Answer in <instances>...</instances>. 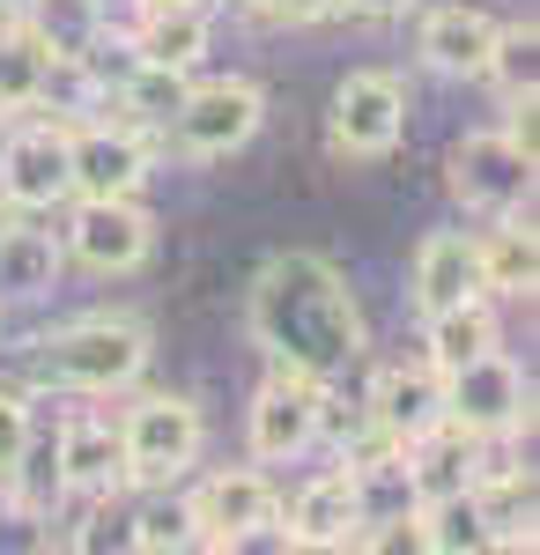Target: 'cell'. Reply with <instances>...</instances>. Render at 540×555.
I'll return each mask as SVG.
<instances>
[{"instance_id":"35","label":"cell","mask_w":540,"mask_h":555,"mask_svg":"<svg viewBox=\"0 0 540 555\" xmlns=\"http://www.w3.org/2000/svg\"><path fill=\"white\" fill-rule=\"evenodd\" d=\"M164 8H193V0H133V15H164Z\"/></svg>"},{"instance_id":"32","label":"cell","mask_w":540,"mask_h":555,"mask_svg":"<svg viewBox=\"0 0 540 555\" xmlns=\"http://www.w3.org/2000/svg\"><path fill=\"white\" fill-rule=\"evenodd\" d=\"M340 15V0H267V23H326Z\"/></svg>"},{"instance_id":"29","label":"cell","mask_w":540,"mask_h":555,"mask_svg":"<svg viewBox=\"0 0 540 555\" xmlns=\"http://www.w3.org/2000/svg\"><path fill=\"white\" fill-rule=\"evenodd\" d=\"M38 437V423H30V400L23 392H0V474L23 460V444Z\"/></svg>"},{"instance_id":"31","label":"cell","mask_w":540,"mask_h":555,"mask_svg":"<svg viewBox=\"0 0 540 555\" xmlns=\"http://www.w3.org/2000/svg\"><path fill=\"white\" fill-rule=\"evenodd\" d=\"M75 548H89V555H97V548H133V526H126V512H119V518L97 512L82 533H75Z\"/></svg>"},{"instance_id":"15","label":"cell","mask_w":540,"mask_h":555,"mask_svg":"<svg viewBox=\"0 0 540 555\" xmlns=\"http://www.w3.org/2000/svg\"><path fill=\"white\" fill-rule=\"evenodd\" d=\"M489 44H497V15H489V8H474V0L422 8V30H415L422 67H437V75H452V82H481Z\"/></svg>"},{"instance_id":"25","label":"cell","mask_w":540,"mask_h":555,"mask_svg":"<svg viewBox=\"0 0 540 555\" xmlns=\"http://www.w3.org/2000/svg\"><path fill=\"white\" fill-rule=\"evenodd\" d=\"M185 89H193V67H156V60H133L119 82V127L133 133H164L170 112L185 104Z\"/></svg>"},{"instance_id":"9","label":"cell","mask_w":540,"mask_h":555,"mask_svg":"<svg viewBox=\"0 0 540 555\" xmlns=\"http://www.w3.org/2000/svg\"><path fill=\"white\" fill-rule=\"evenodd\" d=\"M259 127H267V89L245 82V75H215V82L185 89V104L170 112L164 133H178V149H185L193 164H222V156L252 149Z\"/></svg>"},{"instance_id":"7","label":"cell","mask_w":540,"mask_h":555,"mask_svg":"<svg viewBox=\"0 0 540 555\" xmlns=\"http://www.w3.org/2000/svg\"><path fill=\"white\" fill-rule=\"evenodd\" d=\"M533 178H540V164L503 127L459 133L452 156H445V193H452L466 215H518L533 201Z\"/></svg>"},{"instance_id":"5","label":"cell","mask_w":540,"mask_h":555,"mask_svg":"<svg viewBox=\"0 0 540 555\" xmlns=\"http://www.w3.org/2000/svg\"><path fill=\"white\" fill-rule=\"evenodd\" d=\"M326 408H333L326 378L274 363V371H267V385L252 392V408H245L252 460H259V467H290V460H304V452L326 437Z\"/></svg>"},{"instance_id":"27","label":"cell","mask_w":540,"mask_h":555,"mask_svg":"<svg viewBox=\"0 0 540 555\" xmlns=\"http://www.w3.org/2000/svg\"><path fill=\"white\" fill-rule=\"evenodd\" d=\"M126 526H133V548L141 555L193 548V512H185V496H164V489H149V496L126 512Z\"/></svg>"},{"instance_id":"1","label":"cell","mask_w":540,"mask_h":555,"mask_svg":"<svg viewBox=\"0 0 540 555\" xmlns=\"http://www.w3.org/2000/svg\"><path fill=\"white\" fill-rule=\"evenodd\" d=\"M245 334L259 341L267 363L311 371V378H326V385L371 348L363 304H356L348 274L326 253H274L267 259L245 289Z\"/></svg>"},{"instance_id":"26","label":"cell","mask_w":540,"mask_h":555,"mask_svg":"<svg viewBox=\"0 0 540 555\" xmlns=\"http://www.w3.org/2000/svg\"><path fill=\"white\" fill-rule=\"evenodd\" d=\"M44 67H52V52L23 23H0V112H38Z\"/></svg>"},{"instance_id":"4","label":"cell","mask_w":540,"mask_h":555,"mask_svg":"<svg viewBox=\"0 0 540 555\" xmlns=\"http://www.w3.org/2000/svg\"><path fill=\"white\" fill-rule=\"evenodd\" d=\"M445 423H459L481 444H518L533 429V385L503 348H481L474 363L445 371Z\"/></svg>"},{"instance_id":"36","label":"cell","mask_w":540,"mask_h":555,"mask_svg":"<svg viewBox=\"0 0 540 555\" xmlns=\"http://www.w3.org/2000/svg\"><path fill=\"white\" fill-rule=\"evenodd\" d=\"M15 119H23V112H0V149H8V133H15Z\"/></svg>"},{"instance_id":"16","label":"cell","mask_w":540,"mask_h":555,"mask_svg":"<svg viewBox=\"0 0 540 555\" xmlns=\"http://www.w3.org/2000/svg\"><path fill=\"white\" fill-rule=\"evenodd\" d=\"M400 467H408V489H415V504H437V496H459V489H474V467H481V437H466L459 423H437L415 429L408 444H400Z\"/></svg>"},{"instance_id":"34","label":"cell","mask_w":540,"mask_h":555,"mask_svg":"<svg viewBox=\"0 0 540 555\" xmlns=\"http://www.w3.org/2000/svg\"><path fill=\"white\" fill-rule=\"evenodd\" d=\"M30 8H38V0H0V23H23Z\"/></svg>"},{"instance_id":"13","label":"cell","mask_w":540,"mask_h":555,"mask_svg":"<svg viewBox=\"0 0 540 555\" xmlns=\"http://www.w3.org/2000/svg\"><path fill=\"white\" fill-rule=\"evenodd\" d=\"M274 533H282V548H356V541H363V496H356L348 460L326 467V474H311L290 504H282Z\"/></svg>"},{"instance_id":"24","label":"cell","mask_w":540,"mask_h":555,"mask_svg":"<svg viewBox=\"0 0 540 555\" xmlns=\"http://www.w3.org/2000/svg\"><path fill=\"white\" fill-rule=\"evenodd\" d=\"M60 237L52 230H30V222H0V297H44L60 282Z\"/></svg>"},{"instance_id":"6","label":"cell","mask_w":540,"mask_h":555,"mask_svg":"<svg viewBox=\"0 0 540 555\" xmlns=\"http://www.w3.org/2000/svg\"><path fill=\"white\" fill-rule=\"evenodd\" d=\"M408 112H415V104H408V82H400L393 67H356V75H340V89H333L326 149L340 164H377V156L400 149Z\"/></svg>"},{"instance_id":"18","label":"cell","mask_w":540,"mask_h":555,"mask_svg":"<svg viewBox=\"0 0 540 555\" xmlns=\"http://www.w3.org/2000/svg\"><path fill=\"white\" fill-rule=\"evenodd\" d=\"M363 415H371L385 437L408 444L415 429H429L437 415H445V378H437L429 363H415V371H408V363H385L377 385H371V400H363Z\"/></svg>"},{"instance_id":"30","label":"cell","mask_w":540,"mask_h":555,"mask_svg":"<svg viewBox=\"0 0 540 555\" xmlns=\"http://www.w3.org/2000/svg\"><path fill=\"white\" fill-rule=\"evenodd\" d=\"M503 133L526 149L540 164V89H518V96H503Z\"/></svg>"},{"instance_id":"12","label":"cell","mask_w":540,"mask_h":555,"mask_svg":"<svg viewBox=\"0 0 540 555\" xmlns=\"http://www.w3.org/2000/svg\"><path fill=\"white\" fill-rule=\"evenodd\" d=\"M67 171H75V201H133L149 185V133L119 119H82L67 133Z\"/></svg>"},{"instance_id":"11","label":"cell","mask_w":540,"mask_h":555,"mask_svg":"<svg viewBox=\"0 0 540 555\" xmlns=\"http://www.w3.org/2000/svg\"><path fill=\"white\" fill-rule=\"evenodd\" d=\"M60 253L75 259L82 274H141L156 253V215L133 201H67V230H60Z\"/></svg>"},{"instance_id":"17","label":"cell","mask_w":540,"mask_h":555,"mask_svg":"<svg viewBox=\"0 0 540 555\" xmlns=\"http://www.w3.org/2000/svg\"><path fill=\"white\" fill-rule=\"evenodd\" d=\"M415 311H445V304H466V297H489L481 289V253H474V237L466 230H429L415 245Z\"/></svg>"},{"instance_id":"3","label":"cell","mask_w":540,"mask_h":555,"mask_svg":"<svg viewBox=\"0 0 540 555\" xmlns=\"http://www.w3.org/2000/svg\"><path fill=\"white\" fill-rule=\"evenodd\" d=\"M119 444H126V489H170L178 474L201 467L208 415L193 392H141L119 415Z\"/></svg>"},{"instance_id":"28","label":"cell","mask_w":540,"mask_h":555,"mask_svg":"<svg viewBox=\"0 0 540 555\" xmlns=\"http://www.w3.org/2000/svg\"><path fill=\"white\" fill-rule=\"evenodd\" d=\"M533 52H540V30H533V23H497V44H489L481 82H497L503 96L533 89Z\"/></svg>"},{"instance_id":"10","label":"cell","mask_w":540,"mask_h":555,"mask_svg":"<svg viewBox=\"0 0 540 555\" xmlns=\"http://www.w3.org/2000/svg\"><path fill=\"white\" fill-rule=\"evenodd\" d=\"M67 119L23 112L8 149H0V208L8 215H52L75 201V171H67Z\"/></svg>"},{"instance_id":"2","label":"cell","mask_w":540,"mask_h":555,"mask_svg":"<svg viewBox=\"0 0 540 555\" xmlns=\"http://www.w3.org/2000/svg\"><path fill=\"white\" fill-rule=\"evenodd\" d=\"M149 326L126 319V311H89V319H67L60 334L38 341V371L67 392H126V385L149 371Z\"/></svg>"},{"instance_id":"22","label":"cell","mask_w":540,"mask_h":555,"mask_svg":"<svg viewBox=\"0 0 540 555\" xmlns=\"http://www.w3.org/2000/svg\"><path fill=\"white\" fill-rule=\"evenodd\" d=\"M23 30H30L52 60H97L112 15H104V0H38V8L23 15Z\"/></svg>"},{"instance_id":"21","label":"cell","mask_w":540,"mask_h":555,"mask_svg":"<svg viewBox=\"0 0 540 555\" xmlns=\"http://www.w3.org/2000/svg\"><path fill=\"white\" fill-rule=\"evenodd\" d=\"M415 548L422 555H489L497 548V526H489L474 489H459V496L415 504Z\"/></svg>"},{"instance_id":"14","label":"cell","mask_w":540,"mask_h":555,"mask_svg":"<svg viewBox=\"0 0 540 555\" xmlns=\"http://www.w3.org/2000/svg\"><path fill=\"white\" fill-rule=\"evenodd\" d=\"M52 460H60L67 496H97V504L126 496V444L112 415H67L52 437Z\"/></svg>"},{"instance_id":"37","label":"cell","mask_w":540,"mask_h":555,"mask_svg":"<svg viewBox=\"0 0 540 555\" xmlns=\"http://www.w3.org/2000/svg\"><path fill=\"white\" fill-rule=\"evenodd\" d=\"M230 8H245V15H267V0H230Z\"/></svg>"},{"instance_id":"38","label":"cell","mask_w":540,"mask_h":555,"mask_svg":"<svg viewBox=\"0 0 540 555\" xmlns=\"http://www.w3.org/2000/svg\"><path fill=\"white\" fill-rule=\"evenodd\" d=\"M0 222H8V215H0Z\"/></svg>"},{"instance_id":"23","label":"cell","mask_w":540,"mask_h":555,"mask_svg":"<svg viewBox=\"0 0 540 555\" xmlns=\"http://www.w3.org/2000/svg\"><path fill=\"white\" fill-rule=\"evenodd\" d=\"M208 8H164V15H133V60H156V67H201L208 60Z\"/></svg>"},{"instance_id":"8","label":"cell","mask_w":540,"mask_h":555,"mask_svg":"<svg viewBox=\"0 0 540 555\" xmlns=\"http://www.w3.org/2000/svg\"><path fill=\"white\" fill-rule=\"evenodd\" d=\"M185 512H193V548H252V541L282 548V533H274L282 496L259 467H215L185 496Z\"/></svg>"},{"instance_id":"19","label":"cell","mask_w":540,"mask_h":555,"mask_svg":"<svg viewBox=\"0 0 540 555\" xmlns=\"http://www.w3.org/2000/svg\"><path fill=\"white\" fill-rule=\"evenodd\" d=\"M474 253H481V289H489V297L533 304L540 245H533V222H526V215H489V230L474 237Z\"/></svg>"},{"instance_id":"20","label":"cell","mask_w":540,"mask_h":555,"mask_svg":"<svg viewBox=\"0 0 540 555\" xmlns=\"http://www.w3.org/2000/svg\"><path fill=\"white\" fill-rule=\"evenodd\" d=\"M481 348H497V304L489 297H466V304H445L422 319V363L445 378L459 363H474Z\"/></svg>"},{"instance_id":"33","label":"cell","mask_w":540,"mask_h":555,"mask_svg":"<svg viewBox=\"0 0 540 555\" xmlns=\"http://www.w3.org/2000/svg\"><path fill=\"white\" fill-rule=\"evenodd\" d=\"M348 15H363V23H400V15H415L422 0H340Z\"/></svg>"}]
</instances>
